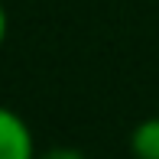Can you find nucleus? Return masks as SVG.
Masks as SVG:
<instances>
[{
	"label": "nucleus",
	"mask_w": 159,
	"mask_h": 159,
	"mask_svg": "<svg viewBox=\"0 0 159 159\" xmlns=\"http://www.w3.org/2000/svg\"><path fill=\"white\" fill-rule=\"evenodd\" d=\"M7 30H10V20H7V10H3V3H0V49H3V42H7Z\"/></svg>",
	"instance_id": "nucleus-4"
},
{
	"label": "nucleus",
	"mask_w": 159,
	"mask_h": 159,
	"mask_svg": "<svg viewBox=\"0 0 159 159\" xmlns=\"http://www.w3.org/2000/svg\"><path fill=\"white\" fill-rule=\"evenodd\" d=\"M33 130L13 107L0 104V159H36Z\"/></svg>",
	"instance_id": "nucleus-1"
},
{
	"label": "nucleus",
	"mask_w": 159,
	"mask_h": 159,
	"mask_svg": "<svg viewBox=\"0 0 159 159\" xmlns=\"http://www.w3.org/2000/svg\"><path fill=\"white\" fill-rule=\"evenodd\" d=\"M36 159H88L81 149H71V146H52L46 153H39Z\"/></svg>",
	"instance_id": "nucleus-3"
},
{
	"label": "nucleus",
	"mask_w": 159,
	"mask_h": 159,
	"mask_svg": "<svg viewBox=\"0 0 159 159\" xmlns=\"http://www.w3.org/2000/svg\"><path fill=\"white\" fill-rule=\"evenodd\" d=\"M133 159H159V117H146L130 133Z\"/></svg>",
	"instance_id": "nucleus-2"
}]
</instances>
